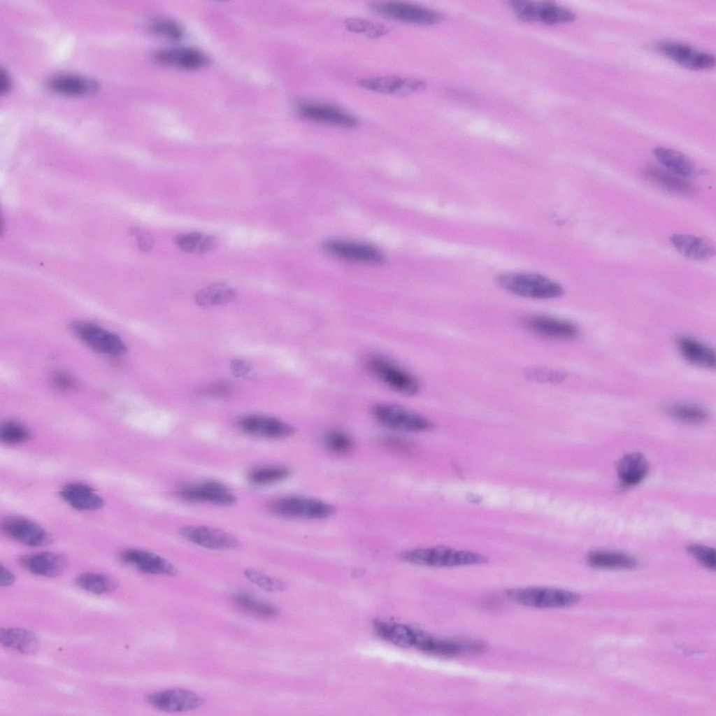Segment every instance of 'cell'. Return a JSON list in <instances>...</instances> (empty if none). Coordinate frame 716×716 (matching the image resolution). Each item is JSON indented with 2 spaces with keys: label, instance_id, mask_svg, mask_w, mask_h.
<instances>
[{
  "label": "cell",
  "instance_id": "obj_25",
  "mask_svg": "<svg viewBox=\"0 0 716 716\" xmlns=\"http://www.w3.org/2000/svg\"><path fill=\"white\" fill-rule=\"evenodd\" d=\"M677 344L682 357L689 362L703 368H715V352L708 345L687 336L678 337Z\"/></svg>",
  "mask_w": 716,
  "mask_h": 716
},
{
  "label": "cell",
  "instance_id": "obj_15",
  "mask_svg": "<svg viewBox=\"0 0 716 716\" xmlns=\"http://www.w3.org/2000/svg\"><path fill=\"white\" fill-rule=\"evenodd\" d=\"M179 532L187 540L209 550H234L239 546L238 540L233 536L220 529L185 526L179 529Z\"/></svg>",
  "mask_w": 716,
  "mask_h": 716
},
{
  "label": "cell",
  "instance_id": "obj_20",
  "mask_svg": "<svg viewBox=\"0 0 716 716\" xmlns=\"http://www.w3.org/2000/svg\"><path fill=\"white\" fill-rule=\"evenodd\" d=\"M238 427L245 433L270 438H280L292 436L295 429L289 424L280 420L260 416L250 415L241 418Z\"/></svg>",
  "mask_w": 716,
  "mask_h": 716
},
{
  "label": "cell",
  "instance_id": "obj_17",
  "mask_svg": "<svg viewBox=\"0 0 716 716\" xmlns=\"http://www.w3.org/2000/svg\"><path fill=\"white\" fill-rule=\"evenodd\" d=\"M359 85L372 92L396 96L410 95L426 87V83L422 80L396 76L367 78L361 80Z\"/></svg>",
  "mask_w": 716,
  "mask_h": 716
},
{
  "label": "cell",
  "instance_id": "obj_30",
  "mask_svg": "<svg viewBox=\"0 0 716 716\" xmlns=\"http://www.w3.org/2000/svg\"><path fill=\"white\" fill-rule=\"evenodd\" d=\"M0 640L5 647L25 654L34 653L38 646L36 634L22 628L1 629Z\"/></svg>",
  "mask_w": 716,
  "mask_h": 716
},
{
  "label": "cell",
  "instance_id": "obj_35",
  "mask_svg": "<svg viewBox=\"0 0 716 716\" xmlns=\"http://www.w3.org/2000/svg\"><path fill=\"white\" fill-rule=\"evenodd\" d=\"M234 602L243 610L262 617H271L277 615V608L266 602L259 600L245 592L233 594Z\"/></svg>",
  "mask_w": 716,
  "mask_h": 716
},
{
  "label": "cell",
  "instance_id": "obj_7",
  "mask_svg": "<svg viewBox=\"0 0 716 716\" xmlns=\"http://www.w3.org/2000/svg\"><path fill=\"white\" fill-rule=\"evenodd\" d=\"M509 6L519 20L526 22L557 24L571 22L575 18L571 10L553 1L516 0L510 1Z\"/></svg>",
  "mask_w": 716,
  "mask_h": 716
},
{
  "label": "cell",
  "instance_id": "obj_22",
  "mask_svg": "<svg viewBox=\"0 0 716 716\" xmlns=\"http://www.w3.org/2000/svg\"><path fill=\"white\" fill-rule=\"evenodd\" d=\"M154 57L161 64L186 70L197 69L208 62L203 53L191 48L160 50L155 53Z\"/></svg>",
  "mask_w": 716,
  "mask_h": 716
},
{
  "label": "cell",
  "instance_id": "obj_10",
  "mask_svg": "<svg viewBox=\"0 0 716 716\" xmlns=\"http://www.w3.org/2000/svg\"><path fill=\"white\" fill-rule=\"evenodd\" d=\"M329 254L339 259L353 262L382 265L385 262L383 254L372 245L343 239H330L323 243Z\"/></svg>",
  "mask_w": 716,
  "mask_h": 716
},
{
  "label": "cell",
  "instance_id": "obj_36",
  "mask_svg": "<svg viewBox=\"0 0 716 716\" xmlns=\"http://www.w3.org/2000/svg\"><path fill=\"white\" fill-rule=\"evenodd\" d=\"M666 410L673 417L689 424H700L706 422L708 413L702 407L692 403H675L669 405Z\"/></svg>",
  "mask_w": 716,
  "mask_h": 716
},
{
  "label": "cell",
  "instance_id": "obj_42",
  "mask_svg": "<svg viewBox=\"0 0 716 716\" xmlns=\"http://www.w3.org/2000/svg\"><path fill=\"white\" fill-rule=\"evenodd\" d=\"M527 379L541 383H559L563 381L566 375L560 371L545 368H532L527 370Z\"/></svg>",
  "mask_w": 716,
  "mask_h": 716
},
{
  "label": "cell",
  "instance_id": "obj_3",
  "mask_svg": "<svg viewBox=\"0 0 716 716\" xmlns=\"http://www.w3.org/2000/svg\"><path fill=\"white\" fill-rule=\"evenodd\" d=\"M366 368L387 387L405 396H414L420 389L416 377L392 360L379 355L365 359Z\"/></svg>",
  "mask_w": 716,
  "mask_h": 716
},
{
  "label": "cell",
  "instance_id": "obj_26",
  "mask_svg": "<svg viewBox=\"0 0 716 716\" xmlns=\"http://www.w3.org/2000/svg\"><path fill=\"white\" fill-rule=\"evenodd\" d=\"M377 634L386 641L400 647H414L417 630L407 625L375 620L373 622Z\"/></svg>",
  "mask_w": 716,
  "mask_h": 716
},
{
  "label": "cell",
  "instance_id": "obj_16",
  "mask_svg": "<svg viewBox=\"0 0 716 716\" xmlns=\"http://www.w3.org/2000/svg\"><path fill=\"white\" fill-rule=\"evenodd\" d=\"M299 115L311 121L344 127H355L357 119L348 112L324 103L303 101L297 105Z\"/></svg>",
  "mask_w": 716,
  "mask_h": 716
},
{
  "label": "cell",
  "instance_id": "obj_5",
  "mask_svg": "<svg viewBox=\"0 0 716 716\" xmlns=\"http://www.w3.org/2000/svg\"><path fill=\"white\" fill-rule=\"evenodd\" d=\"M508 597L522 606L538 608H558L573 606L580 600V596L566 589L529 587L510 589Z\"/></svg>",
  "mask_w": 716,
  "mask_h": 716
},
{
  "label": "cell",
  "instance_id": "obj_45",
  "mask_svg": "<svg viewBox=\"0 0 716 716\" xmlns=\"http://www.w3.org/2000/svg\"><path fill=\"white\" fill-rule=\"evenodd\" d=\"M152 30L164 37L177 40L182 36V29L178 24L168 20H159L152 24Z\"/></svg>",
  "mask_w": 716,
  "mask_h": 716
},
{
  "label": "cell",
  "instance_id": "obj_24",
  "mask_svg": "<svg viewBox=\"0 0 716 716\" xmlns=\"http://www.w3.org/2000/svg\"><path fill=\"white\" fill-rule=\"evenodd\" d=\"M671 241L682 255L693 260H707L715 252L709 241L696 236L675 234L671 237Z\"/></svg>",
  "mask_w": 716,
  "mask_h": 716
},
{
  "label": "cell",
  "instance_id": "obj_37",
  "mask_svg": "<svg viewBox=\"0 0 716 716\" xmlns=\"http://www.w3.org/2000/svg\"><path fill=\"white\" fill-rule=\"evenodd\" d=\"M344 24L350 31L364 34L370 39L380 38L389 31V27L382 22L362 17L348 18Z\"/></svg>",
  "mask_w": 716,
  "mask_h": 716
},
{
  "label": "cell",
  "instance_id": "obj_49",
  "mask_svg": "<svg viewBox=\"0 0 716 716\" xmlns=\"http://www.w3.org/2000/svg\"><path fill=\"white\" fill-rule=\"evenodd\" d=\"M219 244V241L215 236H204L196 255H203L215 250Z\"/></svg>",
  "mask_w": 716,
  "mask_h": 716
},
{
  "label": "cell",
  "instance_id": "obj_11",
  "mask_svg": "<svg viewBox=\"0 0 716 716\" xmlns=\"http://www.w3.org/2000/svg\"><path fill=\"white\" fill-rule=\"evenodd\" d=\"M654 47L666 57L690 69L703 70L715 64L713 55L681 42L661 41L655 43Z\"/></svg>",
  "mask_w": 716,
  "mask_h": 716
},
{
  "label": "cell",
  "instance_id": "obj_23",
  "mask_svg": "<svg viewBox=\"0 0 716 716\" xmlns=\"http://www.w3.org/2000/svg\"><path fill=\"white\" fill-rule=\"evenodd\" d=\"M60 496L71 507L80 510H95L104 505L103 499L94 489L83 483L66 484L61 489Z\"/></svg>",
  "mask_w": 716,
  "mask_h": 716
},
{
  "label": "cell",
  "instance_id": "obj_52",
  "mask_svg": "<svg viewBox=\"0 0 716 716\" xmlns=\"http://www.w3.org/2000/svg\"><path fill=\"white\" fill-rule=\"evenodd\" d=\"M9 86H10V82H9L8 77L7 74L5 73V72L1 71V87H0L1 92V93L6 92L8 90V89H9Z\"/></svg>",
  "mask_w": 716,
  "mask_h": 716
},
{
  "label": "cell",
  "instance_id": "obj_4",
  "mask_svg": "<svg viewBox=\"0 0 716 716\" xmlns=\"http://www.w3.org/2000/svg\"><path fill=\"white\" fill-rule=\"evenodd\" d=\"M371 413L378 422L394 431L423 432L434 427L426 417L395 403H376L372 407Z\"/></svg>",
  "mask_w": 716,
  "mask_h": 716
},
{
  "label": "cell",
  "instance_id": "obj_31",
  "mask_svg": "<svg viewBox=\"0 0 716 716\" xmlns=\"http://www.w3.org/2000/svg\"><path fill=\"white\" fill-rule=\"evenodd\" d=\"M236 298V292L224 283H214L199 289L195 295L196 303L210 308L229 303Z\"/></svg>",
  "mask_w": 716,
  "mask_h": 716
},
{
  "label": "cell",
  "instance_id": "obj_19",
  "mask_svg": "<svg viewBox=\"0 0 716 716\" xmlns=\"http://www.w3.org/2000/svg\"><path fill=\"white\" fill-rule=\"evenodd\" d=\"M120 557L122 561L143 573L172 576L178 572L176 566L170 561L150 551L127 549L120 553Z\"/></svg>",
  "mask_w": 716,
  "mask_h": 716
},
{
  "label": "cell",
  "instance_id": "obj_6",
  "mask_svg": "<svg viewBox=\"0 0 716 716\" xmlns=\"http://www.w3.org/2000/svg\"><path fill=\"white\" fill-rule=\"evenodd\" d=\"M269 510L280 517L306 520H323L335 513V508L331 504L302 496L279 498L270 503Z\"/></svg>",
  "mask_w": 716,
  "mask_h": 716
},
{
  "label": "cell",
  "instance_id": "obj_51",
  "mask_svg": "<svg viewBox=\"0 0 716 716\" xmlns=\"http://www.w3.org/2000/svg\"><path fill=\"white\" fill-rule=\"evenodd\" d=\"M138 243L141 250H149L152 248L154 241L149 234L144 233L140 236Z\"/></svg>",
  "mask_w": 716,
  "mask_h": 716
},
{
  "label": "cell",
  "instance_id": "obj_1",
  "mask_svg": "<svg viewBox=\"0 0 716 716\" xmlns=\"http://www.w3.org/2000/svg\"><path fill=\"white\" fill-rule=\"evenodd\" d=\"M496 281L504 290L524 298L550 299L564 294L560 285L539 274L503 273L497 277Z\"/></svg>",
  "mask_w": 716,
  "mask_h": 716
},
{
  "label": "cell",
  "instance_id": "obj_40",
  "mask_svg": "<svg viewBox=\"0 0 716 716\" xmlns=\"http://www.w3.org/2000/svg\"><path fill=\"white\" fill-rule=\"evenodd\" d=\"M245 578L259 588L270 592L282 590L285 583L275 578L253 568L245 570Z\"/></svg>",
  "mask_w": 716,
  "mask_h": 716
},
{
  "label": "cell",
  "instance_id": "obj_47",
  "mask_svg": "<svg viewBox=\"0 0 716 716\" xmlns=\"http://www.w3.org/2000/svg\"><path fill=\"white\" fill-rule=\"evenodd\" d=\"M53 386L61 391H68L75 385L73 379L62 372H56L52 377Z\"/></svg>",
  "mask_w": 716,
  "mask_h": 716
},
{
  "label": "cell",
  "instance_id": "obj_39",
  "mask_svg": "<svg viewBox=\"0 0 716 716\" xmlns=\"http://www.w3.org/2000/svg\"><path fill=\"white\" fill-rule=\"evenodd\" d=\"M30 437L29 431L17 422L8 421L1 425L0 438L5 444H20L29 440Z\"/></svg>",
  "mask_w": 716,
  "mask_h": 716
},
{
  "label": "cell",
  "instance_id": "obj_44",
  "mask_svg": "<svg viewBox=\"0 0 716 716\" xmlns=\"http://www.w3.org/2000/svg\"><path fill=\"white\" fill-rule=\"evenodd\" d=\"M204 236L198 231L181 234L175 238L178 248L187 253L196 254Z\"/></svg>",
  "mask_w": 716,
  "mask_h": 716
},
{
  "label": "cell",
  "instance_id": "obj_12",
  "mask_svg": "<svg viewBox=\"0 0 716 716\" xmlns=\"http://www.w3.org/2000/svg\"><path fill=\"white\" fill-rule=\"evenodd\" d=\"M524 329L540 338L550 340H569L578 334L572 322L545 315H529L521 319Z\"/></svg>",
  "mask_w": 716,
  "mask_h": 716
},
{
  "label": "cell",
  "instance_id": "obj_38",
  "mask_svg": "<svg viewBox=\"0 0 716 716\" xmlns=\"http://www.w3.org/2000/svg\"><path fill=\"white\" fill-rule=\"evenodd\" d=\"M289 474V470L285 467L266 466L253 469L250 472L248 478L252 483L264 485L281 481Z\"/></svg>",
  "mask_w": 716,
  "mask_h": 716
},
{
  "label": "cell",
  "instance_id": "obj_27",
  "mask_svg": "<svg viewBox=\"0 0 716 716\" xmlns=\"http://www.w3.org/2000/svg\"><path fill=\"white\" fill-rule=\"evenodd\" d=\"M617 475L624 486H633L640 482L646 476L648 464L644 456L633 452L623 456L617 465Z\"/></svg>",
  "mask_w": 716,
  "mask_h": 716
},
{
  "label": "cell",
  "instance_id": "obj_14",
  "mask_svg": "<svg viewBox=\"0 0 716 716\" xmlns=\"http://www.w3.org/2000/svg\"><path fill=\"white\" fill-rule=\"evenodd\" d=\"M1 528L10 538L27 546H45L52 540L50 534L44 528L23 517L6 518L3 521Z\"/></svg>",
  "mask_w": 716,
  "mask_h": 716
},
{
  "label": "cell",
  "instance_id": "obj_32",
  "mask_svg": "<svg viewBox=\"0 0 716 716\" xmlns=\"http://www.w3.org/2000/svg\"><path fill=\"white\" fill-rule=\"evenodd\" d=\"M588 561L594 567L604 569H631L637 564L633 557L613 551L592 552L588 556Z\"/></svg>",
  "mask_w": 716,
  "mask_h": 716
},
{
  "label": "cell",
  "instance_id": "obj_43",
  "mask_svg": "<svg viewBox=\"0 0 716 716\" xmlns=\"http://www.w3.org/2000/svg\"><path fill=\"white\" fill-rule=\"evenodd\" d=\"M688 552L697 561L709 569L715 570L716 555L714 548L699 544L691 545L687 547Z\"/></svg>",
  "mask_w": 716,
  "mask_h": 716
},
{
  "label": "cell",
  "instance_id": "obj_28",
  "mask_svg": "<svg viewBox=\"0 0 716 716\" xmlns=\"http://www.w3.org/2000/svg\"><path fill=\"white\" fill-rule=\"evenodd\" d=\"M658 162L673 174L681 178H689L696 173L692 161L685 155L674 149L657 147L653 151Z\"/></svg>",
  "mask_w": 716,
  "mask_h": 716
},
{
  "label": "cell",
  "instance_id": "obj_48",
  "mask_svg": "<svg viewBox=\"0 0 716 716\" xmlns=\"http://www.w3.org/2000/svg\"><path fill=\"white\" fill-rule=\"evenodd\" d=\"M230 365L233 374L236 377L246 376L251 371L250 364L242 359H233Z\"/></svg>",
  "mask_w": 716,
  "mask_h": 716
},
{
  "label": "cell",
  "instance_id": "obj_8",
  "mask_svg": "<svg viewBox=\"0 0 716 716\" xmlns=\"http://www.w3.org/2000/svg\"><path fill=\"white\" fill-rule=\"evenodd\" d=\"M70 329L79 340L99 353L119 355L127 351L125 343L118 335L95 324L75 321Z\"/></svg>",
  "mask_w": 716,
  "mask_h": 716
},
{
  "label": "cell",
  "instance_id": "obj_2",
  "mask_svg": "<svg viewBox=\"0 0 716 716\" xmlns=\"http://www.w3.org/2000/svg\"><path fill=\"white\" fill-rule=\"evenodd\" d=\"M403 557L410 564L431 567H454L487 561V558L480 553L445 546L413 549L406 551Z\"/></svg>",
  "mask_w": 716,
  "mask_h": 716
},
{
  "label": "cell",
  "instance_id": "obj_34",
  "mask_svg": "<svg viewBox=\"0 0 716 716\" xmlns=\"http://www.w3.org/2000/svg\"><path fill=\"white\" fill-rule=\"evenodd\" d=\"M646 175L652 181L668 190L681 194H687L692 190L691 185L683 178L668 171L652 167L646 170Z\"/></svg>",
  "mask_w": 716,
  "mask_h": 716
},
{
  "label": "cell",
  "instance_id": "obj_9",
  "mask_svg": "<svg viewBox=\"0 0 716 716\" xmlns=\"http://www.w3.org/2000/svg\"><path fill=\"white\" fill-rule=\"evenodd\" d=\"M371 10L387 18L420 25L434 24L441 22L443 18L441 13L406 2L374 3L371 5Z\"/></svg>",
  "mask_w": 716,
  "mask_h": 716
},
{
  "label": "cell",
  "instance_id": "obj_13",
  "mask_svg": "<svg viewBox=\"0 0 716 716\" xmlns=\"http://www.w3.org/2000/svg\"><path fill=\"white\" fill-rule=\"evenodd\" d=\"M148 702L155 708L167 713H182L195 710L204 703L196 693L185 689H170L150 694Z\"/></svg>",
  "mask_w": 716,
  "mask_h": 716
},
{
  "label": "cell",
  "instance_id": "obj_46",
  "mask_svg": "<svg viewBox=\"0 0 716 716\" xmlns=\"http://www.w3.org/2000/svg\"><path fill=\"white\" fill-rule=\"evenodd\" d=\"M232 390V387L230 384L224 381H219L205 387L199 392V394L202 396L225 398L231 394Z\"/></svg>",
  "mask_w": 716,
  "mask_h": 716
},
{
  "label": "cell",
  "instance_id": "obj_50",
  "mask_svg": "<svg viewBox=\"0 0 716 716\" xmlns=\"http://www.w3.org/2000/svg\"><path fill=\"white\" fill-rule=\"evenodd\" d=\"M15 581V576L12 572L8 568L4 567L3 565L1 566V586L8 587L11 585Z\"/></svg>",
  "mask_w": 716,
  "mask_h": 716
},
{
  "label": "cell",
  "instance_id": "obj_21",
  "mask_svg": "<svg viewBox=\"0 0 716 716\" xmlns=\"http://www.w3.org/2000/svg\"><path fill=\"white\" fill-rule=\"evenodd\" d=\"M20 564L24 569L34 575L55 577L64 571L67 561L62 554L42 552L22 557Z\"/></svg>",
  "mask_w": 716,
  "mask_h": 716
},
{
  "label": "cell",
  "instance_id": "obj_41",
  "mask_svg": "<svg viewBox=\"0 0 716 716\" xmlns=\"http://www.w3.org/2000/svg\"><path fill=\"white\" fill-rule=\"evenodd\" d=\"M324 442L329 450L338 454L348 453L354 446L350 436L345 431L337 429L330 430L326 434Z\"/></svg>",
  "mask_w": 716,
  "mask_h": 716
},
{
  "label": "cell",
  "instance_id": "obj_18",
  "mask_svg": "<svg viewBox=\"0 0 716 716\" xmlns=\"http://www.w3.org/2000/svg\"><path fill=\"white\" fill-rule=\"evenodd\" d=\"M178 494L186 501L207 502L218 506H229L236 500L227 486L215 481H206L185 487L179 490Z\"/></svg>",
  "mask_w": 716,
  "mask_h": 716
},
{
  "label": "cell",
  "instance_id": "obj_29",
  "mask_svg": "<svg viewBox=\"0 0 716 716\" xmlns=\"http://www.w3.org/2000/svg\"><path fill=\"white\" fill-rule=\"evenodd\" d=\"M48 86L55 92L71 96L92 93L97 89L94 80L72 74L56 76L49 80Z\"/></svg>",
  "mask_w": 716,
  "mask_h": 716
},
{
  "label": "cell",
  "instance_id": "obj_33",
  "mask_svg": "<svg viewBox=\"0 0 716 716\" xmlns=\"http://www.w3.org/2000/svg\"><path fill=\"white\" fill-rule=\"evenodd\" d=\"M76 583L82 589L95 594L112 592L118 587V582L114 578L91 572L78 575Z\"/></svg>",
  "mask_w": 716,
  "mask_h": 716
}]
</instances>
